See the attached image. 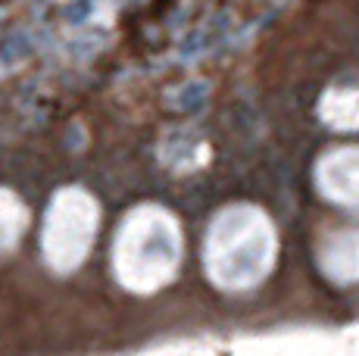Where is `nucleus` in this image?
Segmentation results:
<instances>
[{"label":"nucleus","mask_w":359,"mask_h":356,"mask_svg":"<svg viewBox=\"0 0 359 356\" xmlns=\"http://www.w3.org/2000/svg\"><path fill=\"white\" fill-rule=\"evenodd\" d=\"M278 235L253 203H231L212 216L203 241V266L219 291H250L272 272Z\"/></svg>","instance_id":"obj_1"},{"label":"nucleus","mask_w":359,"mask_h":356,"mask_svg":"<svg viewBox=\"0 0 359 356\" xmlns=\"http://www.w3.org/2000/svg\"><path fill=\"white\" fill-rule=\"evenodd\" d=\"M184 238L178 219L160 203H141L119 222L113 238L116 282L131 294H156L182 266Z\"/></svg>","instance_id":"obj_2"},{"label":"nucleus","mask_w":359,"mask_h":356,"mask_svg":"<svg viewBox=\"0 0 359 356\" xmlns=\"http://www.w3.org/2000/svg\"><path fill=\"white\" fill-rule=\"evenodd\" d=\"M100 228V207L85 188H60L41 225V259L57 275L75 272L91 256Z\"/></svg>","instance_id":"obj_3"},{"label":"nucleus","mask_w":359,"mask_h":356,"mask_svg":"<svg viewBox=\"0 0 359 356\" xmlns=\"http://www.w3.org/2000/svg\"><path fill=\"white\" fill-rule=\"evenodd\" d=\"M316 188L337 207L359 210V144L331 147L316 163Z\"/></svg>","instance_id":"obj_4"},{"label":"nucleus","mask_w":359,"mask_h":356,"mask_svg":"<svg viewBox=\"0 0 359 356\" xmlns=\"http://www.w3.org/2000/svg\"><path fill=\"white\" fill-rule=\"evenodd\" d=\"M319 269L334 285L359 282V228H337L322 241Z\"/></svg>","instance_id":"obj_5"},{"label":"nucleus","mask_w":359,"mask_h":356,"mask_svg":"<svg viewBox=\"0 0 359 356\" xmlns=\"http://www.w3.org/2000/svg\"><path fill=\"white\" fill-rule=\"evenodd\" d=\"M29 228V207L19 200L16 191L0 188V253L13 250Z\"/></svg>","instance_id":"obj_6"}]
</instances>
